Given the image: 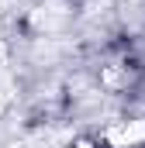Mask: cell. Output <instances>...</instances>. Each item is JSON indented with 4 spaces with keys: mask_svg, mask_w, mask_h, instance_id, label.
I'll return each mask as SVG.
<instances>
[{
    "mask_svg": "<svg viewBox=\"0 0 145 148\" xmlns=\"http://www.w3.org/2000/svg\"><path fill=\"white\" fill-rule=\"evenodd\" d=\"M138 141H145V121H121L117 127L107 131V145L114 148H131Z\"/></svg>",
    "mask_w": 145,
    "mask_h": 148,
    "instance_id": "6da1fadb",
    "label": "cell"
}]
</instances>
